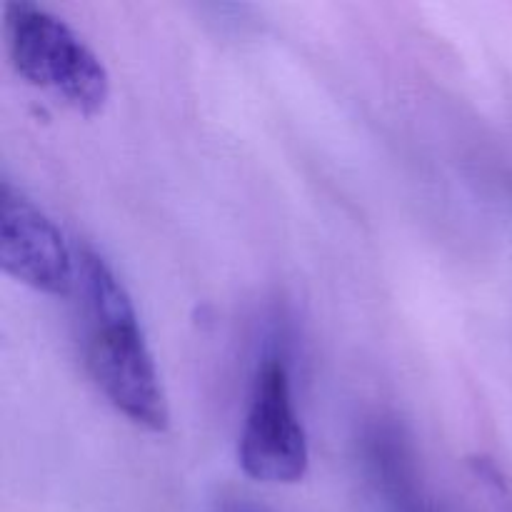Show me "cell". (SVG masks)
<instances>
[{
	"label": "cell",
	"mask_w": 512,
	"mask_h": 512,
	"mask_svg": "<svg viewBox=\"0 0 512 512\" xmlns=\"http://www.w3.org/2000/svg\"><path fill=\"white\" fill-rule=\"evenodd\" d=\"M5 48L15 73L75 113L93 118L110 98L100 55L53 10L38 3L5 5Z\"/></svg>",
	"instance_id": "2"
},
{
	"label": "cell",
	"mask_w": 512,
	"mask_h": 512,
	"mask_svg": "<svg viewBox=\"0 0 512 512\" xmlns=\"http://www.w3.org/2000/svg\"><path fill=\"white\" fill-rule=\"evenodd\" d=\"M0 265L18 283L53 298L78 285V263L58 225L8 178L0 183Z\"/></svg>",
	"instance_id": "4"
},
{
	"label": "cell",
	"mask_w": 512,
	"mask_h": 512,
	"mask_svg": "<svg viewBox=\"0 0 512 512\" xmlns=\"http://www.w3.org/2000/svg\"><path fill=\"white\" fill-rule=\"evenodd\" d=\"M78 280L90 380L130 423L150 433H165L170 428L168 395L123 280L88 245L78 255Z\"/></svg>",
	"instance_id": "1"
},
{
	"label": "cell",
	"mask_w": 512,
	"mask_h": 512,
	"mask_svg": "<svg viewBox=\"0 0 512 512\" xmlns=\"http://www.w3.org/2000/svg\"><path fill=\"white\" fill-rule=\"evenodd\" d=\"M365 463L390 512H443L423 483L413 445L393 420H375L363 438Z\"/></svg>",
	"instance_id": "5"
},
{
	"label": "cell",
	"mask_w": 512,
	"mask_h": 512,
	"mask_svg": "<svg viewBox=\"0 0 512 512\" xmlns=\"http://www.w3.org/2000/svg\"><path fill=\"white\" fill-rule=\"evenodd\" d=\"M238 463L255 483L293 485L308 475V433L295 410L288 365L280 358H265L255 373Z\"/></svg>",
	"instance_id": "3"
}]
</instances>
